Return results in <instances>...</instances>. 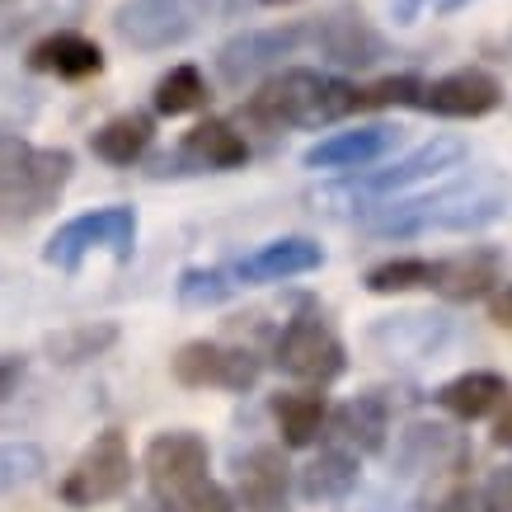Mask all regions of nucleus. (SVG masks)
<instances>
[{"instance_id": "a211bd4d", "label": "nucleus", "mask_w": 512, "mask_h": 512, "mask_svg": "<svg viewBox=\"0 0 512 512\" xmlns=\"http://www.w3.org/2000/svg\"><path fill=\"white\" fill-rule=\"evenodd\" d=\"M334 437H339L343 447H353L357 456H381L390 442V400L386 395H353V400H343L339 409H329V423Z\"/></svg>"}, {"instance_id": "c9c22d12", "label": "nucleus", "mask_w": 512, "mask_h": 512, "mask_svg": "<svg viewBox=\"0 0 512 512\" xmlns=\"http://www.w3.org/2000/svg\"><path fill=\"white\" fill-rule=\"evenodd\" d=\"M494 447H512V400H503V414L494 423Z\"/></svg>"}, {"instance_id": "39448f33", "label": "nucleus", "mask_w": 512, "mask_h": 512, "mask_svg": "<svg viewBox=\"0 0 512 512\" xmlns=\"http://www.w3.org/2000/svg\"><path fill=\"white\" fill-rule=\"evenodd\" d=\"M273 362L292 381L329 386V381H339L348 372V348H343V339L320 311H301L282 325L278 343H273Z\"/></svg>"}, {"instance_id": "f03ea898", "label": "nucleus", "mask_w": 512, "mask_h": 512, "mask_svg": "<svg viewBox=\"0 0 512 512\" xmlns=\"http://www.w3.org/2000/svg\"><path fill=\"white\" fill-rule=\"evenodd\" d=\"M508 212L512 188H503L498 179H470V184H447L437 193H423V198H395L386 207H376L367 231L386 235V240H404V235L423 231H480Z\"/></svg>"}, {"instance_id": "dca6fc26", "label": "nucleus", "mask_w": 512, "mask_h": 512, "mask_svg": "<svg viewBox=\"0 0 512 512\" xmlns=\"http://www.w3.org/2000/svg\"><path fill=\"white\" fill-rule=\"evenodd\" d=\"M498 282H503V254L494 245H470L451 259H437L433 292L451 306H470V301H484Z\"/></svg>"}, {"instance_id": "2f4dec72", "label": "nucleus", "mask_w": 512, "mask_h": 512, "mask_svg": "<svg viewBox=\"0 0 512 512\" xmlns=\"http://www.w3.org/2000/svg\"><path fill=\"white\" fill-rule=\"evenodd\" d=\"M19 381H24V357L0 353V400H10Z\"/></svg>"}, {"instance_id": "393cba45", "label": "nucleus", "mask_w": 512, "mask_h": 512, "mask_svg": "<svg viewBox=\"0 0 512 512\" xmlns=\"http://www.w3.org/2000/svg\"><path fill=\"white\" fill-rule=\"evenodd\" d=\"M433 273H437L433 259L404 254V259L372 264L367 273H362V287H367L372 296H404V292H419V287H433Z\"/></svg>"}, {"instance_id": "c85d7f7f", "label": "nucleus", "mask_w": 512, "mask_h": 512, "mask_svg": "<svg viewBox=\"0 0 512 512\" xmlns=\"http://www.w3.org/2000/svg\"><path fill=\"white\" fill-rule=\"evenodd\" d=\"M47 470V451L38 442H0V494L33 484Z\"/></svg>"}, {"instance_id": "4be33fe9", "label": "nucleus", "mask_w": 512, "mask_h": 512, "mask_svg": "<svg viewBox=\"0 0 512 512\" xmlns=\"http://www.w3.org/2000/svg\"><path fill=\"white\" fill-rule=\"evenodd\" d=\"M503 400H508V376L498 372H461L437 386V409H447L451 419L461 423L489 419Z\"/></svg>"}, {"instance_id": "2eb2a0df", "label": "nucleus", "mask_w": 512, "mask_h": 512, "mask_svg": "<svg viewBox=\"0 0 512 512\" xmlns=\"http://www.w3.org/2000/svg\"><path fill=\"white\" fill-rule=\"evenodd\" d=\"M315 268H325V249L315 245L311 235H282V240H268L254 254H245V259H235L231 278L240 287H264V282L306 278Z\"/></svg>"}, {"instance_id": "a878e982", "label": "nucleus", "mask_w": 512, "mask_h": 512, "mask_svg": "<svg viewBox=\"0 0 512 512\" xmlns=\"http://www.w3.org/2000/svg\"><path fill=\"white\" fill-rule=\"evenodd\" d=\"M151 104H156L160 118H184V113L202 109L207 104V80H202L198 66H174L165 76L156 80V94H151Z\"/></svg>"}, {"instance_id": "72a5a7b5", "label": "nucleus", "mask_w": 512, "mask_h": 512, "mask_svg": "<svg viewBox=\"0 0 512 512\" xmlns=\"http://www.w3.org/2000/svg\"><path fill=\"white\" fill-rule=\"evenodd\" d=\"M433 512H475V503H470V489H461V484H456V489H447V494L433 503Z\"/></svg>"}, {"instance_id": "aec40b11", "label": "nucleus", "mask_w": 512, "mask_h": 512, "mask_svg": "<svg viewBox=\"0 0 512 512\" xmlns=\"http://www.w3.org/2000/svg\"><path fill=\"white\" fill-rule=\"evenodd\" d=\"M268 414L278 423L282 433V447L287 451H306L320 442L329 423V400L320 390H278L273 400H268Z\"/></svg>"}, {"instance_id": "f257e3e1", "label": "nucleus", "mask_w": 512, "mask_h": 512, "mask_svg": "<svg viewBox=\"0 0 512 512\" xmlns=\"http://www.w3.org/2000/svg\"><path fill=\"white\" fill-rule=\"evenodd\" d=\"M141 470H146L151 503L160 512H240L231 489L212 480L207 437L188 433V428H170V433L151 437Z\"/></svg>"}, {"instance_id": "f704fd0d", "label": "nucleus", "mask_w": 512, "mask_h": 512, "mask_svg": "<svg viewBox=\"0 0 512 512\" xmlns=\"http://www.w3.org/2000/svg\"><path fill=\"white\" fill-rule=\"evenodd\" d=\"M423 5H433V0H390V15H395V24H414L423 15Z\"/></svg>"}, {"instance_id": "4468645a", "label": "nucleus", "mask_w": 512, "mask_h": 512, "mask_svg": "<svg viewBox=\"0 0 512 512\" xmlns=\"http://www.w3.org/2000/svg\"><path fill=\"white\" fill-rule=\"evenodd\" d=\"M503 104V85H498L489 71L480 66H461V71H447V76L428 80L419 90V109L437 113V118H489V113Z\"/></svg>"}, {"instance_id": "e433bc0d", "label": "nucleus", "mask_w": 512, "mask_h": 512, "mask_svg": "<svg viewBox=\"0 0 512 512\" xmlns=\"http://www.w3.org/2000/svg\"><path fill=\"white\" fill-rule=\"evenodd\" d=\"M466 5H475V0H442V15H456V10H466Z\"/></svg>"}, {"instance_id": "cd10ccee", "label": "nucleus", "mask_w": 512, "mask_h": 512, "mask_svg": "<svg viewBox=\"0 0 512 512\" xmlns=\"http://www.w3.org/2000/svg\"><path fill=\"white\" fill-rule=\"evenodd\" d=\"M231 292H240L231 268H184L179 273V301L184 306H221Z\"/></svg>"}, {"instance_id": "5701e85b", "label": "nucleus", "mask_w": 512, "mask_h": 512, "mask_svg": "<svg viewBox=\"0 0 512 512\" xmlns=\"http://www.w3.org/2000/svg\"><path fill=\"white\" fill-rule=\"evenodd\" d=\"M184 160L198 170H240L249 160V141L226 118H202L184 137Z\"/></svg>"}, {"instance_id": "9d476101", "label": "nucleus", "mask_w": 512, "mask_h": 512, "mask_svg": "<svg viewBox=\"0 0 512 512\" xmlns=\"http://www.w3.org/2000/svg\"><path fill=\"white\" fill-rule=\"evenodd\" d=\"M202 19V0H123L113 29L127 47L137 52H160V47H179L193 38Z\"/></svg>"}, {"instance_id": "bb28decb", "label": "nucleus", "mask_w": 512, "mask_h": 512, "mask_svg": "<svg viewBox=\"0 0 512 512\" xmlns=\"http://www.w3.org/2000/svg\"><path fill=\"white\" fill-rule=\"evenodd\" d=\"M113 343H118V325L99 320V325H76V329L52 334V339H47V357L62 362V367H76V362H90V357L109 353Z\"/></svg>"}, {"instance_id": "7ed1b4c3", "label": "nucleus", "mask_w": 512, "mask_h": 512, "mask_svg": "<svg viewBox=\"0 0 512 512\" xmlns=\"http://www.w3.org/2000/svg\"><path fill=\"white\" fill-rule=\"evenodd\" d=\"M357 113V85L311 66H292V71H273L259 90L245 99V118L264 132L282 127H329Z\"/></svg>"}, {"instance_id": "412c9836", "label": "nucleus", "mask_w": 512, "mask_h": 512, "mask_svg": "<svg viewBox=\"0 0 512 512\" xmlns=\"http://www.w3.org/2000/svg\"><path fill=\"white\" fill-rule=\"evenodd\" d=\"M29 66L43 71V76L85 80V76H99V71H104V52H99V43H90L85 33L62 29V33H47L43 43H33Z\"/></svg>"}, {"instance_id": "20e7f679", "label": "nucleus", "mask_w": 512, "mask_h": 512, "mask_svg": "<svg viewBox=\"0 0 512 512\" xmlns=\"http://www.w3.org/2000/svg\"><path fill=\"white\" fill-rule=\"evenodd\" d=\"M71 170H76V156L62 146H33L15 132H0V217H43L71 184Z\"/></svg>"}, {"instance_id": "c756f323", "label": "nucleus", "mask_w": 512, "mask_h": 512, "mask_svg": "<svg viewBox=\"0 0 512 512\" xmlns=\"http://www.w3.org/2000/svg\"><path fill=\"white\" fill-rule=\"evenodd\" d=\"M419 90H423L419 76H386V80H376V85H362V90H357V113L419 104Z\"/></svg>"}, {"instance_id": "1a4fd4ad", "label": "nucleus", "mask_w": 512, "mask_h": 512, "mask_svg": "<svg viewBox=\"0 0 512 512\" xmlns=\"http://www.w3.org/2000/svg\"><path fill=\"white\" fill-rule=\"evenodd\" d=\"M461 160H466V141L433 137V141H423L419 151H409V156H400L395 165H386V170L353 174V179L343 184V193H357V198H400V193H409L414 184L442 179V174L456 170Z\"/></svg>"}, {"instance_id": "6e6552de", "label": "nucleus", "mask_w": 512, "mask_h": 512, "mask_svg": "<svg viewBox=\"0 0 512 512\" xmlns=\"http://www.w3.org/2000/svg\"><path fill=\"white\" fill-rule=\"evenodd\" d=\"M170 372L179 386L188 390H231V395H249L259 386V357L240 348V343L221 339H188L179 353L170 357Z\"/></svg>"}, {"instance_id": "ddd939ff", "label": "nucleus", "mask_w": 512, "mask_h": 512, "mask_svg": "<svg viewBox=\"0 0 512 512\" xmlns=\"http://www.w3.org/2000/svg\"><path fill=\"white\" fill-rule=\"evenodd\" d=\"M292 503V466L287 447L259 442L235 461V508L240 512H287Z\"/></svg>"}, {"instance_id": "f8f14e48", "label": "nucleus", "mask_w": 512, "mask_h": 512, "mask_svg": "<svg viewBox=\"0 0 512 512\" xmlns=\"http://www.w3.org/2000/svg\"><path fill=\"white\" fill-rule=\"evenodd\" d=\"M306 43L320 47V57L343 71H367L386 57V38L367 24V15L357 10H329L306 24Z\"/></svg>"}, {"instance_id": "4c0bfd02", "label": "nucleus", "mask_w": 512, "mask_h": 512, "mask_svg": "<svg viewBox=\"0 0 512 512\" xmlns=\"http://www.w3.org/2000/svg\"><path fill=\"white\" fill-rule=\"evenodd\" d=\"M264 5H292V0H264Z\"/></svg>"}, {"instance_id": "7c9ffc66", "label": "nucleus", "mask_w": 512, "mask_h": 512, "mask_svg": "<svg viewBox=\"0 0 512 512\" xmlns=\"http://www.w3.org/2000/svg\"><path fill=\"white\" fill-rule=\"evenodd\" d=\"M480 512H512V461L489 470V480L480 489Z\"/></svg>"}, {"instance_id": "f3484780", "label": "nucleus", "mask_w": 512, "mask_h": 512, "mask_svg": "<svg viewBox=\"0 0 512 512\" xmlns=\"http://www.w3.org/2000/svg\"><path fill=\"white\" fill-rule=\"evenodd\" d=\"M400 141V127H386V123H372V127H353V132H329L320 137L315 146L301 151V165L306 170H362L381 160Z\"/></svg>"}, {"instance_id": "b1692460", "label": "nucleus", "mask_w": 512, "mask_h": 512, "mask_svg": "<svg viewBox=\"0 0 512 512\" xmlns=\"http://www.w3.org/2000/svg\"><path fill=\"white\" fill-rule=\"evenodd\" d=\"M156 141V118L151 113H118L90 137V151L104 165H132L146 156V146Z\"/></svg>"}, {"instance_id": "9b49d317", "label": "nucleus", "mask_w": 512, "mask_h": 512, "mask_svg": "<svg viewBox=\"0 0 512 512\" xmlns=\"http://www.w3.org/2000/svg\"><path fill=\"white\" fill-rule=\"evenodd\" d=\"M306 43V24H278V29H245L217 52V76L231 90H245L249 80L273 76L296 47Z\"/></svg>"}, {"instance_id": "0eeeda50", "label": "nucleus", "mask_w": 512, "mask_h": 512, "mask_svg": "<svg viewBox=\"0 0 512 512\" xmlns=\"http://www.w3.org/2000/svg\"><path fill=\"white\" fill-rule=\"evenodd\" d=\"M109 249L113 259H132L137 249V212L132 207H99L85 217H71L66 226H57V235L43 245V259L52 268H80L85 254Z\"/></svg>"}, {"instance_id": "6ab92c4d", "label": "nucleus", "mask_w": 512, "mask_h": 512, "mask_svg": "<svg viewBox=\"0 0 512 512\" xmlns=\"http://www.w3.org/2000/svg\"><path fill=\"white\" fill-rule=\"evenodd\" d=\"M362 480V456L353 447H325L320 456H311L306 466L296 470V494L306 503H343Z\"/></svg>"}, {"instance_id": "473e14b6", "label": "nucleus", "mask_w": 512, "mask_h": 512, "mask_svg": "<svg viewBox=\"0 0 512 512\" xmlns=\"http://www.w3.org/2000/svg\"><path fill=\"white\" fill-rule=\"evenodd\" d=\"M489 320L512 334V287H494L489 292Z\"/></svg>"}, {"instance_id": "423d86ee", "label": "nucleus", "mask_w": 512, "mask_h": 512, "mask_svg": "<svg viewBox=\"0 0 512 512\" xmlns=\"http://www.w3.org/2000/svg\"><path fill=\"white\" fill-rule=\"evenodd\" d=\"M127 489H132V447L118 428L94 433V442L80 451V461L62 480V498L71 508H99V503L123 498Z\"/></svg>"}]
</instances>
